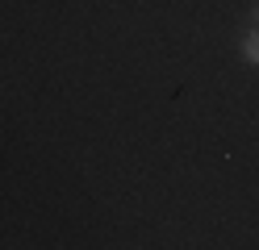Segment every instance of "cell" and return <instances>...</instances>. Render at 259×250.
I'll use <instances>...</instances> for the list:
<instances>
[{
	"label": "cell",
	"instance_id": "obj_1",
	"mask_svg": "<svg viewBox=\"0 0 259 250\" xmlns=\"http://www.w3.org/2000/svg\"><path fill=\"white\" fill-rule=\"evenodd\" d=\"M238 50H242V59H247L251 67H259V29L251 25L247 33H242V42H238Z\"/></svg>",
	"mask_w": 259,
	"mask_h": 250
},
{
	"label": "cell",
	"instance_id": "obj_2",
	"mask_svg": "<svg viewBox=\"0 0 259 250\" xmlns=\"http://www.w3.org/2000/svg\"><path fill=\"white\" fill-rule=\"evenodd\" d=\"M251 25L259 29V0H255V5H251Z\"/></svg>",
	"mask_w": 259,
	"mask_h": 250
}]
</instances>
